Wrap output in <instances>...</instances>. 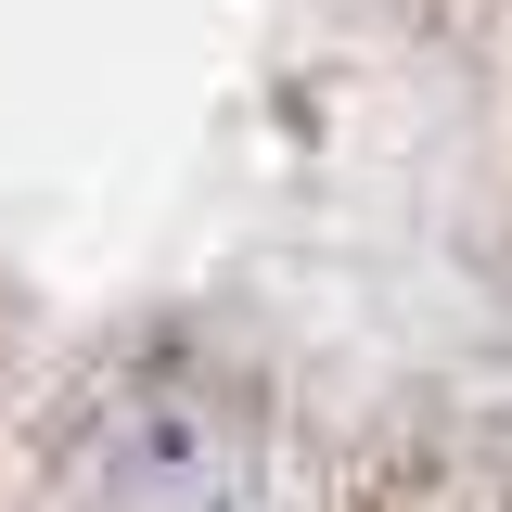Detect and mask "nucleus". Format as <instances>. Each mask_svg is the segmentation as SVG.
I'll use <instances>...</instances> for the list:
<instances>
[{
	"label": "nucleus",
	"instance_id": "f257e3e1",
	"mask_svg": "<svg viewBox=\"0 0 512 512\" xmlns=\"http://www.w3.org/2000/svg\"><path fill=\"white\" fill-rule=\"evenodd\" d=\"M116 487L141 512H256V461L205 397H141L116 448Z\"/></svg>",
	"mask_w": 512,
	"mask_h": 512
}]
</instances>
